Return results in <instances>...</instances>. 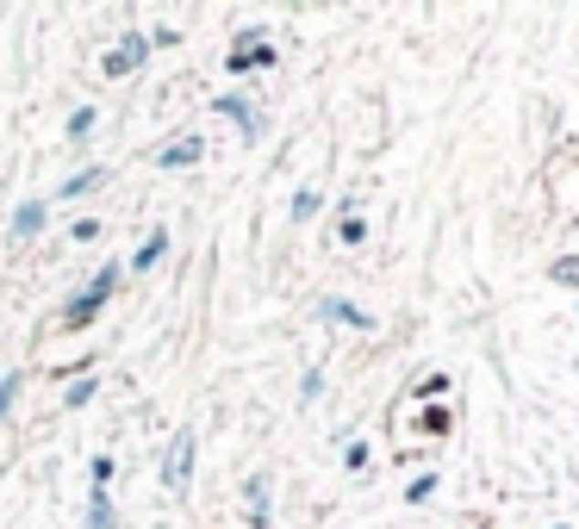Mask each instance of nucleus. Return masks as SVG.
Wrapping results in <instances>:
<instances>
[{
	"label": "nucleus",
	"instance_id": "obj_4",
	"mask_svg": "<svg viewBox=\"0 0 579 529\" xmlns=\"http://www.w3.org/2000/svg\"><path fill=\"white\" fill-rule=\"evenodd\" d=\"M243 511H249V529H274V517H268V473H249V480H243Z\"/></svg>",
	"mask_w": 579,
	"mask_h": 529
},
{
	"label": "nucleus",
	"instance_id": "obj_18",
	"mask_svg": "<svg viewBox=\"0 0 579 529\" xmlns=\"http://www.w3.org/2000/svg\"><path fill=\"white\" fill-rule=\"evenodd\" d=\"M94 387H100V380H94V374H81V380H75V387L63 392V405H68V411H81V405L94 399Z\"/></svg>",
	"mask_w": 579,
	"mask_h": 529
},
{
	"label": "nucleus",
	"instance_id": "obj_10",
	"mask_svg": "<svg viewBox=\"0 0 579 529\" xmlns=\"http://www.w3.org/2000/svg\"><path fill=\"white\" fill-rule=\"evenodd\" d=\"M268 63H274V50H268V44H237V50H231V75L268 69Z\"/></svg>",
	"mask_w": 579,
	"mask_h": 529
},
{
	"label": "nucleus",
	"instance_id": "obj_25",
	"mask_svg": "<svg viewBox=\"0 0 579 529\" xmlns=\"http://www.w3.org/2000/svg\"><path fill=\"white\" fill-rule=\"evenodd\" d=\"M318 392H324V374H306V380H300V405H311Z\"/></svg>",
	"mask_w": 579,
	"mask_h": 529
},
{
	"label": "nucleus",
	"instance_id": "obj_13",
	"mask_svg": "<svg viewBox=\"0 0 579 529\" xmlns=\"http://www.w3.org/2000/svg\"><path fill=\"white\" fill-rule=\"evenodd\" d=\"M94 125H100V112H94V106H75V112H68V138H75V143L94 138Z\"/></svg>",
	"mask_w": 579,
	"mask_h": 529
},
{
	"label": "nucleus",
	"instance_id": "obj_19",
	"mask_svg": "<svg viewBox=\"0 0 579 529\" xmlns=\"http://www.w3.org/2000/svg\"><path fill=\"white\" fill-rule=\"evenodd\" d=\"M437 480H443V473H417V480L405 486V504H424V498H437Z\"/></svg>",
	"mask_w": 579,
	"mask_h": 529
},
{
	"label": "nucleus",
	"instance_id": "obj_6",
	"mask_svg": "<svg viewBox=\"0 0 579 529\" xmlns=\"http://www.w3.org/2000/svg\"><path fill=\"white\" fill-rule=\"evenodd\" d=\"M44 218H50V200H19V212H13V244H32L37 231H44Z\"/></svg>",
	"mask_w": 579,
	"mask_h": 529
},
{
	"label": "nucleus",
	"instance_id": "obj_20",
	"mask_svg": "<svg viewBox=\"0 0 579 529\" xmlns=\"http://www.w3.org/2000/svg\"><path fill=\"white\" fill-rule=\"evenodd\" d=\"M337 237H342V244H349V249H355V244H368V224H362V218H355V212H342Z\"/></svg>",
	"mask_w": 579,
	"mask_h": 529
},
{
	"label": "nucleus",
	"instance_id": "obj_8",
	"mask_svg": "<svg viewBox=\"0 0 579 529\" xmlns=\"http://www.w3.org/2000/svg\"><path fill=\"white\" fill-rule=\"evenodd\" d=\"M318 317H331V324H349V330H374V317L362 312L355 299H318Z\"/></svg>",
	"mask_w": 579,
	"mask_h": 529
},
{
	"label": "nucleus",
	"instance_id": "obj_17",
	"mask_svg": "<svg viewBox=\"0 0 579 529\" xmlns=\"http://www.w3.org/2000/svg\"><path fill=\"white\" fill-rule=\"evenodd\" d=\"M100 237H106L100 218H75V224H68V244H100Z\"/></svg>",
	"mask_w": 579,
	"mask_h": 529
},
{
	"label": "nucleus",
	"instance_id": "obj_15",
	"mask_svg": "<svg viewBox=\"0 0 579 529\" xmlns=\"http://www.w3.org/2000/svg\"><path fill=\"white\" fill-rule=\"evenodd\" d=\"M318 206H324V193H318V187H300V193H293V224H311Z\"/></svg>",
	"mask_w": 579,
	"mask_h": 529
},
{
	"label": "nucleus",
	"instance_id": "obj_21",
	"mask_svg": "<svg viewBox=\"0 0 579 529\" xmlns=\"http://www.w3.org/2000/svg\"><path fill=\"white\" fill-rule=\"evenodd\" d=\"M19 387H26V374H6V380H0V418H13V405H19Z\"/></svg>",
	"mask_w": 579,
	"mask_h": 529
},
{
	"label": "nucleus",
	"instance_id": "obj_5",
	"mask_svg": "<svg viewBox=\"0 0 579 529\" xmlns=\"http://www.w3.org/2000/svg\"><path fill=\"white\" fill-rule=\"evenodd\" d=\"M200 156H205L200 131H187V138H174V143H163V150H156V169H194Z\"/></svg>",
	"mask_w": 579,
	"mask_h": 529
},
{
	"label": "nucleus",
	"instance_id": "obj_26",
	"mask_svg": "<svg viewBox=\"0 0 579 529\" xmlns=\"http://www.w3.org/2000/svg\"><path fill=\"white\" fill-rule=\"evenodd\" d=\"M150 44H156V50H169V44H181V32H174V26H156V32H150Z\"/></svg>",
	"mask_w": 579,
	"mask_h": 529
},
{
	"label": "nucleus",
	"instance_id": "obj_14",
	"mask_svg": "<svg viewBox=\"0 0 579 529\" xmlns=\"http://www.w3.org/2000/svg\"><path fill=\"white\" fill-rule=\"evenodd\" d=\"M119 57H125L132 69H137V63H150V32H125V37H119Z\"/></svg>",
	"mask_w": 579,
	"mask_h": 529
},
{
	"label": "nucleus",
	"instance_id": "obj_12",
	"mask_svg": "<svg viewBox=\"0 0 579 529\" xmlns=\"http://www.w3.org/2000/svg\"><path fill=\"white\" fill-rule=\"evenodd\" d=\"M548 281L567 286V293H579V255H554V262H548Z\"/></svg>",
	"mask_w": 579,
	"mask_h": 529
},
{
	"label": "nucleus",
	"instance_id": "obj_7",
	"mask_svg": "<svg viewBox=\"0 0 579 529\" xmlns=\"http://www.w3.org/2000/svg\"><path fill=\"white\" fill-rule=\"evenodd\" d=\"M106 181H112V175H106V162H88V169H75L50 200H81V193H94V187H106Z\"/></svg>",
	"mask_w": 579,
	"mask_h": 529
},
{
	"label": "nucleus",
	"instance_id": "obj_3",
	"mask_svg": "<svg viewBox=\"0 0 579 529\" xmlns=\"http://www.w3.org/2000/svg\"><path fill=\"white\" fill-rule=\"evenodd\" d=\"M187 480H194V430H174L169 455H163V486L169 493H187Z\"/></svg>",
	"mask_w": 579,
	"mask_h": 529
},
{
	"label": "nucleus",
	"instance_id": "obj_16",
	"mask_svg": "<svg viewBox=\"0 0 579 529\" xmlns=\"http://www.w3.org/2000/svg\"><path fill=\"white\" fill-rule=\"evenodd\" d=\"M417 430H424V436H448V430H455V411H443V405H430V411L417 418Z\"/></svg>",
	"mask_w": 579,
	"mask_h": 529
},
{
	"label": "nucleus",
	"instance_id": "obj_23",
	"mask_svg": "<svg viewBox=\"0 0 579 529\" xmlns=\"http://www.w3.org/2000/svg\"><path fill=\"white\" fill-rule=\"evenodd\" d=\"M112 486V455H94V493Z\"/></svg>",
	"mask_w": 579,
	"mask_h": 529
},
{
	"label": "nucleus",
	"instance_id": "obj_27",
	"mask_svg": "<svg viewBox=\"0 0 579 529\" xmlns=\"http://www.w3.org/2000/svg\"><path fill=\"white\" fill-rule=\"evenodd\" d=\"M417 392H424V399H437V392H448V374H424V387H417Z\"/></svg>",
	"mask_w": 579,
	"mask_h": 529
},
{
	"label": "nucleus",
	"instance_id": "obj_22",
	"mask_svg": "<svg viewBox=\"0 0 579 529\" xmlns=\"http://www.w3.org/2000/svg\"><path fill=\"white\" fill-rule=\"evenodd\" d=\"M100 75H106V81H119V75H132V63H125V57L112 50V57H100Z\"/></svg>",
	"mask_w": 579,
	"mask_h": 529
},
{
	"label": "nucleus",
	"instance_id": "obj_2",
	"mask_svg": "<svg viewBox=\"0 0 579 529\" xmlns=\"http://www.w3.org/2000/svg\"><path fill=\"white\" fill-rule=\"evenodd\" d=\"M212 112H218V119H231V125H237V131H243V143H256V138H262V131H268V119H262V106L249 100V94H218V100H212Z\"/></svg>",
	"mask_w": 579,
	"mask_h": 529
},
{
	"label": "nucleus",
	"instance_id": "obj_9",
	"mask_svg": "<svg viewBox=\"0 0 579 529\" xmlns=\"http://www.w3.org/2000/svg\"><path fill=\"white\" fill-rule=\"evenodd\" d=\"M163 255H169V231H150V237L132 249V268H137V275H150V268H156Z\"/></svg>",
	"mask_w": 579,
	"mask_h": 529
},
{
	"label": "nucleus",
	"instance_id": "obj_1",
	"mask_svg": "<svg viewBox=\"0 0 579 529\" xmlns=\"http://www.w3.org/2000/svg\"><path fill=\"white\" fill-rule=\"evenodd\" d=\"M119 275H125V262H100V275H88V281L57 306V324H63V330H88V324L100 317V306L119 293Z\"/></svg>",
	"mask_w": 579,
	"mask_h": 529
},
{
	"label": "nucleus",
	"instance_id": "obj_24",
	"mask_svg": "<svg viewBox=\"0 0 579 529\" xmlns=\"http://www.w3.org/2000/svg\"><path fill=\"white\" fill-rule=\"evenodd\" d=\"M342 461H349V473H362V467H368V442H349V449H342Z\"/></svg>",
	"mask_w": 579,
	"mask_h": 529
},
{
	"label": "nucleus",
	"instance_id": "obj_11",
	"mask_svg": "<svg viewBox=\"0 0 579 529\" xmlns=\"http://www.w3.org/2000/svg\"><path fill=\"white\" fill-rule=\"evenodd\" d=\"M88 529H119V511H112V493H88Z\"/></svg>",
	"mask_w": 579,
	"mask_h": 529
}]
</instances>
